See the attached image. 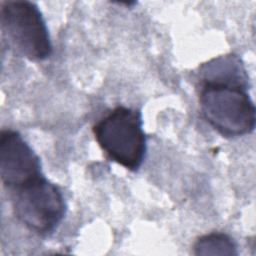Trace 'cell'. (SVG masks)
<instances>
[{"mask_svg": "<svg viewBox=\"0 0 256 256\" xmlns=\"http://www.w3.org/2000/svg\"><path fill=\"white\" fill-rule=\"evenodd\" d=\"M10 193L16 218L35 233L53 232L64 218L66 204L63 194L44 175Z\"/></svg>", "mask_w": 256, "mask_h": 256, "instance_id": "277c9868", "label": "cell"}, {"mask_svg": "<svg viewBox=\"0 0 256 256\" xmlns=\"http://www.w3.org/2000/svg\"><path fill=\"white\" fill-rule=\"evenodd\" d=\"M0 22L8 48L30 61H43L52 54V44L45 20L31 1H2Z\"/></svg>", "mask_w": 256, "mask_h": 256, "instance_id": "3957f363", "label": "cell"}, {"mask_svg": "<svg viewBox=\"0 0 256 256\" xmlns=\"http://www.w3.org/2000/svg\"><path fill=\"white\" fill-rule=\"evenodd\" d=\"M194 255L203 256H236L237 245L226 233L211 232L199 237L193 245Z\"/></svg>", "mask_w": 256, "mask_h": 256, "instance_id": "52a82bcc", "label": "cell"}, {"mask_svg": "<svg viewBox=\"0 0 256 256\" xmlns=\"http://www.w3.org/2000/svg\"><path fill=\"white\" fill-rule=\"evenodd\" d=\"M197 87L201 114L219 134L234 138L254 131L256 109L247 88L221 84Z\"/></svg>", "mask_w": 256, "mask_h": 256, "instance_id": "6da1fadb", "label": "cell"}, {"mask_svg": "<svg viewBox=\"0 0 256 256\" xmlns=\"http://www.w3.org/2000/svg\"><path fill=\"white\" fill-rule=\"evenodd\" d=\"M93 133L106 156L130 171H136L146 154V136L139 110L117 106L101 118Z\"/></svg>", "mask_w": 256, "mask_h": 256, "instance_id": "7a4b0ae2", "label": "cell"}, {"mask_svg": "<svg viewBox=\"0 0 256 256\" xmlns=\"http://www.w3.org/2000/svg\"><path fill=\"white\" fill-rule=\"evenodd\" d=\"M221 84L249 88V76L241 58L233 53L215 57L197 72V85Z\"/></svg>", "mask_w": 256, "mask_h": 256, "instance_id": "8992f818", "label": "cell"}, {"mask_svg": "<svg viewBox=\"0 0 256 256\" xmlns=\"http://www.w3.org/2000/svg\"><path fill=\"white\" fill-rule=\"evenodd\" d=\"M41 162L17 131L5 129L0 134V176L3 186L13 191L40 177Z\"/></svg>", "mask_w": 256, "mask_h": 256, "instance_id": "5b68a950", "label": "cell"}]
</instances>
